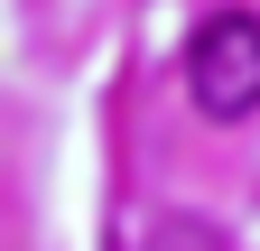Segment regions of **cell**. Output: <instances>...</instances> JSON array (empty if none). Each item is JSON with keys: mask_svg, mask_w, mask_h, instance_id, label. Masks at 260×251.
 <instances>
[{"mask_svg": "<svg viewBox=\"0 0 260 251\" xmlns=\"http://www.w3.org/2000/svg\"><path fill=\"white\" fill-rule=\"evenodd\" d=\"M186 93L205 121H251L260 112V10H214L186 38Z\"/></svg>", "mask_w": 260, "mask_h": 251, "instance_id": "6da1fadb", "label": "cell"}, {"mask_svg": "<svg viewBox=\"0 0 260 251\" xmlns=\"http://www.w3.org/2000/svg\"><path fill=\"white\" fill-rule=\"evenodd\" d=\"M140 251H223V242H214L205 224H186V214H168V224H149V233H140Z\"/></svg>", "mask_w": 260, "mask_h": 251, "instance_id": "7a4b0ae2", "label": "cell"}]
</instances>
